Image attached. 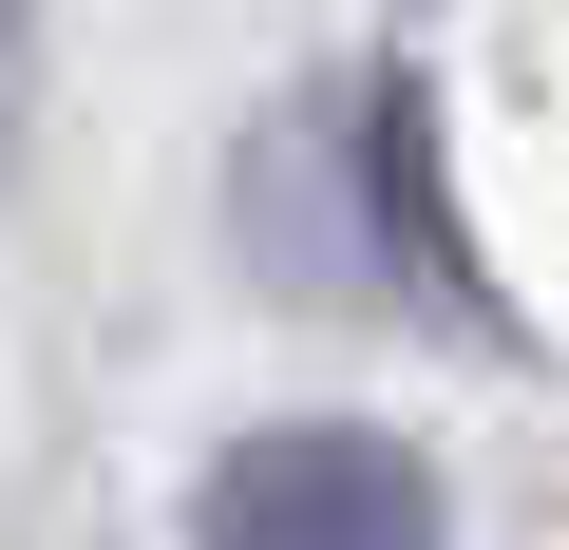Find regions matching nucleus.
I'll return each mask as SVG.
<instances>
[{"label":"nucleus","mask_w":569,"mask_h":550,"mask_svg":"<svg viewBox=\"0 0 569 550\" xmlns=\"http://www.w3.org/2000/svg\"><path fill=\"white\" fill-rule=\"evenodd\" d=\"M190 550H456V493L399 418H247L190 474Z\"/></svg>","instance_id":"nucleus-1"},{"label":"nucleus","mask_w":569,"mask_h":550,"mask_svg":"<svg viewBox=\"0 0 569 550\" xmlns=\"http://www.w3.org/2000/svg\"><path fill=\"white\" fill-rule=\"evenodd\" d=\"M20 77H39V20L0 0V133H20Z\"/></svg>","instance_id":"nucleus-2"}]
</instances>
